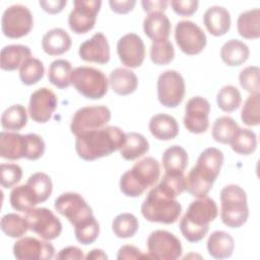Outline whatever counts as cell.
I'll return each mask as SVG.
<instances>
[{
    "label": "cell",
    "instance_id": "obj_38",
    "mask_svg": "<svg viewBox=\"0 0 260 260\" xmlns=\"http://www.w3.org/2000/svg\"><path fill=\"white\" fill-rule=\"evenodd\" d=\"M138 219L135 217V215L128 212L118 214L112 222V230L120 239L133 237L138 231Z\"/></svg>",
    "mask_w": 260,
    "mask_h": 260
},
{
    "label": "cell",
    "instance_id": "obj_10",
    "mask_svg": "<svg viewBox=\"0 0 260 260\" xmlns=\"http://www.w3.org/2000/svg\"><path fill=\"white\" fill-rule=\"evenodd\" d=\"M28 230L46 241L58 238L62 232L60 219L48 208H31L25 212Z\"/></svg>",
    "mask_w": 260,
    "mask_h": 260
},
{
    "label": "cell",
    "instance_id": "obj_28",
    "mask_svg": "<svg viewBox=\"0 0 260 260\" xmlns=\"http://www.w3.org/2000/svg\"><path fill=\"white\" fill-rule=\"evenodd\" d=\"M235 242L232 236L222 231L213 232L207 240V251L215 259H225L232 256Z\"/></svg>",
    "mask_w": 260,
    "mask_h": 260
},
{
    "label": "cell",
    "instance_id": "obj_5",
    "mask_svg": "<svg viewBox=\"0 0 260 260\" xmlns=\"http://www.w3.org/2000/svg\"><path fill=\"white\" fill-rule=\"evenodd\" d=\"M181 211L182 206L179 201L158 185L148 192L141 205L143 217L151 222L174 223L179 218Z\"/></svg>",
    "mask_w": 260,
    "mask_h": 260
},
{
    "label": "cell",
    "instance_id": "obj_8",
    "mask_svg": "<svg viewBox=\"0 0 260 260\" xmlns=\"http://www.w3.org/2000/svg\"><path fill=\"white\" fill-rule=\"evenodd\" d=\"M111 120V111L106 106H89L78 109L70 124L71 132L77 137L106 125Z\"/></svg>",
    "mask_w": 260,
    "mask_h": 260
},
{
    "label": "cell",
    "instance_id": "obj_1",
    "mask_svg": "<svg viewBox=\"0 0 260 260\" xmlns=\"http://www.w3.org/2000/svg\"><path fill=\"white\" fill-rule=\"evenodd\" d=\"M222 164L223 154L221 150L215 147L204 149L200 153L196 165L185 177V190L196 198L206 196L217 179Z\"/></svg>",
    "mask_w": 260,
    "mask_h": 260
},
{
    "label": "cell",
    "instance_id": "obj_48",
    "mask_svg": "<svg viewBox=\"0 0 260 260\" xmlns=\"http://www.w3.org/2000/svg\"><path fill=\"white\" fill-rule=\"evenodd\" d=\"M27 138V153L25 158L29 160H36L39 159L41 156H43L45 152V141L43 138L35 133L26 134Z\"/></svg>",
    "mask_w": 260,
    "mask_h": 260
},
{
    "label": "cell",
    "instance_id": "obj_29",
    "mask_svg": "<svg viewBox=\"0 0 260 260\" xmlns=\"http://www.w3.org/2000/svg\"><path fill=\"white\" fill-rule=\"evenodd\" d=\"M250 55L248 46L240 40L232 39L225 42L220 49L221 60L228 66H240L245 63Z\"/></svg>",
    "mask_w": 260,
    "mask_h": 260
},
{
    "label": "cell",
    "instance_id": "obj_45",
    "mask_svg": "<svg viewBox=\"0 0 260 260\" xmlns=\"http://www.w3.org/2000/svg\"><path fill=\"white\" fill-rule=\"evenodd\" d=\"M260 94H251L245 101L241 119L248 126H258L260 124Z\"/></svg>",
    "mask_w": 260,
    "mask_h": 260
},
{
    "label": "cell",
    "instance_id": "obj_46",
    "mask_svg": "<svg viewBox=\"0 0 260 260\" xmlns=\"http://www.w3.org/2000/svg\"><path fill=\"white\" fill-rule=\"evenodd\" d=\"M259 67L249 66L244 68L239 75L241 86L251 94H259Z\"/></svg>",
    "mask_w": 260,
    "mask_h": 260
},
{
    "label": "cell",
    "instance_id": "obj_30",
    "mask_svg": "<svg viewBox=\"0 0 260 260\" xmlns=\"http://www.w3.org/2000/svg\"><path fill=\"white\" fill-rule=\"evenodd\" d=\"M188 165L187 151L179 145L167 148L162 154V166L166 174L182 175Z\"/></svg>",
    "mask_w": 260,
    "mask_h": 260
},
{
    "label": "cell",
    "instance_id": "obj_20",
    "mask_svg": "<svg viewBox=\"0 0 260 260\" xmlns=\"http://www.w3.org/2000/svg\"><path fill=\"white\" fill-rule=\"evenodd\" d=\"M79 57L86 62L106 64L110 60V46L103 32L94 34L84 41L78 50Z\"/></svg>",
    "mask_w": 260,
    "mask_h": 260
},
{
    "label": "cell",
    "instance_id": "obj_32",
    "mask_svg": "<svg viewBox=\"0 0 260 260\" xmlns=\"http://www.w3.org/2000/svg\"><path fill=\"white\" fill-rule=\"evenodd\" d=\"M238 32L241 37L254 40L260 37V9L254 8L242 12L237 20Z\"/></svg>",
    "mask_w": 260,
    "mask_h": 260
},
{
    "label": "cell",
    "instance_id": "obj_14",
    "mask_svg": "<svg viewBox=\"0 0 260 260\" xmlns=\"http://www.w3.org/2000/svg\"><path fill=\"white\" fill-rule=\"evenodd\" d=\"M73 9L68 16L70 29L77 34H86L93 28L96 15L102 6L100 0H74Z\"/></svg>",
    "mask_w": 260,
    "mask_h": 260
},
{
    "label": "cell",
    "instance_id": "obj_12",
    "mask_svg": "<svg viewBox=\"0 0 260 260\" xmlns=\"http://www.w3.org/2000/svg\"><path fill=\"white\" fill-rule=\"evenodd\" d=\"M147 250L152 259L176 260L182 255L180 240L174 234L164 230H157L149 234Z\"/></svg>",
    "mask_w": 260,
    "mask_h": 260
},
{
    "label": "cell",
    "instance_id": "obj_18",
    "mask_svg": "<svg viewBox=\"0 0 260 260\" xmlns=\"http://www.w3.org/2000/svg\"><path fill=\"white\" fill-rule=\"evenodd\" d=\"M57 104V96L50 88H39L30 94L28 115L37 123H46L51 119Z\"/></svg>",
    "mask_w": 260,
    "mask_h": 260
},
{
    "label": "cell",
    "instance_id": "obj_23",
    "mask_svg": "<svg viewBox=\"0 0 260 260\" xmlns=\"http://www.w3.org/2000/svg\"><path fill=\"white\" fill-rule=\"evenodd\" d=\"M72 41L68 32L60 27L48 30L42 39V48L50 56H59L67 52L71 47Z\"/></svg>",
    "mask_w": 260,
    "mask_h": 260
},
{
    "label": "cell",
    "instance_id": "obj_15",
    "mask_svg": "<svg viewBox=\"0 0 260 260\" xmlns=\"http://www.w3.org/2000/svg\"><path fill=\"white\" fill-rule=\"evenodd\" d=\"M175 40L186 55H196L206 46V36L200 26L190 20H181L175 28Z\"/></svg>",
    "mask_w": 260,
    "mask_h": 260
},
{
    "label": "cell",
    "instance_id": "obj_19",
    "mask_svg": "<svg viewBox=\"0 0 260 260\" xmlns=\"http://www.w3.org/2000/svg\"><path fill=\"white\" fill-rule=\"evenodd\" d=\"M117 53L123 65L130 68H137L144 61L145 46L138 35L129 32L119 39Z\"/></svg>",
    "mask_w": 260,
    "mask_h": 260
},
{
    "label": "cell",
    "instance_id": "obj_51",
    "mask_svg": "<svg viewBox=\"0 0 260 260\" xmlns=\"http://www.w3.org/2000/svg\"><path fill=\"white\" fill-rule=\"evenodd\" d=\"M39 4L44 11L50 14H57L63 10V8L67 4V1L66 0H49V1L43 0V1H40Z\"/></svg>",
    "mask_w": 260,
    "mask_h": 260
},
{
    "label": "cell",
    "instance_id": "obj_40",
    "mask_svg": "<svg viewBox=\"0 0 260 260\" xmlns=\"http://www.w3.org/2000/svg\"><path fill=\"white\" fill-rule=\"evenodd\" d=\"M216 103L221 111L226 113L234 112L241 106V92L234 85H224L219 89L217 93Z\"/></svg>",
    "mask_w": 260,
    "mask_h": 260
},
{
    "label": "cell",
    "instance_id": "obj_53",
    "mask_svg": "<svg viewBox=\"0 0 260 260\" xmlns=\"http://www.w3.org/2000/svg\"><path fill=\"white\" fill-rule=\"evenodd\" d=\"M143 10L145 12L149 13H154V12H161L164 13V11L167 9L169 2L168 1H162V0H156V1H141Z\"/></svg>",
    "mask_w": 260,
    "mask_h": 260
},
{
    "label": "cell",
    "instance_id": "obj_3",
    "mask_svg": "<svg viewBox=\"0 0 260 260\" xmlns=\"http://www.w3.org/2000/svg\"><path fill=\"white\" fill-rule=\"evenodd\" d=\"M217 214V205L210 197L204 196L192 201L180 221L182 235L190 243L201 241L209 230V223Z\"/></svg>",
    "mask_w": 260,
    "mask_h": 260
},
{
    "label": "cell",
    "instance_id": "obj_52",
    "mask_svg": "<svg viewBox=\"0 0 260 260\" xmlns=\"http://www.w3.org/2000/svg\"><path fill=\"white\" fill-rule=\"evenodd\" d=\"M111 9L119 14H126L130 12L136 4L135 0H125V1H117V0H110L109 1Z\"/></svg>",
    "mask_w": 260,
    "mask_h": 260
},
{
    "label": "cell",
    "instance_id": "obj_47",
    "mask_svg": "<svg viewBox=\"0 0 260 260\" xmlns=\"http://www.w3.org/2000/svg\"><path fill=\"white\" fill-rule=\"evenodd\" d=\"M22 170L16 164H2L0 166V183L4 188H11L20 182Z\"/></svg>",
    "mask_w": 260,
    "mask_h": 260
},
{
    "label": "cell",
    "instance_id": "obj_22",
    "mask_svg": "<svg viewBox=\"0 0 260 260\" xmlns=\"http://www.w3.org/2000/svg\"><path fill=\"white\" fill-rule=\"evenodd\" d=\"M203 22L206 29L214 37L225 35L231 27V15L222 6H211L203 14Z\"/></svg>",
    "mask_w": 260,
    "mask_h": 260
},
{
    "label": "cell",
    "instance_id": "obj_27",
    "mask_svg": "<svg viewBox=\"0 0 260 260\" xmlns=\"http://www.w3.org/2000/svg\"><path fill=\"white\" fill-rule=\"evenodd\" d=\"M110 85L117 94L128 95L133 93L138 86V78L136 74L126 68H116L109 76Z\"/></svg>",
    "mask_w": 260,
    "mask_h": 260
},
{
    "label": "cell",
    "instance_id": "obj_37",
    "mask_svg": "<svg viewBox=\"0 0 260 260\" xmlns=\"http://www.w3.org/2000/svg\"><path fill=\"white\" fill-rule=\"evenodd\" d=\"M10 204L13 209L20 212H26L34 208L38 202L32 192L25 184L16 186L12 189L10 192Z\"/></svg>",
    "mask_w": 260,
    "mask_h": 260
},
{
    "label": "cell",
    "instance_id": "obj_25",
    "mask_svg": "<svg viewBox=\"0 0 260 260\" xmlns=\"http://www.w3.org/2000/svg\"><path fill=\"white\" fill-rule=\"evenodd\" d=\"M171 28L170 19L161 12L149 13L143 20L144 34L152 40V42L169 40Z\"/></svg>",
    "mask_w": 260,
    "mask_h": 260
},
{
    "label": "cell",
    "instance_id": "obj_24",
    "mask_svg": "<svg viewBox=\"0 0 260 260\" xmlns=\"http://www.w3.org/2000/svg\"><path fill=\"white\" fill-rule=\"evenodd\" d=\"M148 128L152 136L158 140H171L177 137L179 125L176 119L168 114H156L151 117Z\"/></svg>",
    "mask_w": 260,
    "mask_h": 260
},
{
    "label": "cell",
    "instance_id": "obj_16",
    "mask_svg": "<svg viewBox=\"0 0 260 260\" xmlns=\"http://www.w3.org/2000/svg\"><path fill=\"white\" fill-rule=\"evenodd\" d=\"M209 113L210 104L206 99L199 95L191 98L185 107L184 125L186 129L194 134L204 133L209 126Z\"/></svg>",
    "mask_w": 260,
    "mask_h": 260
},
{
    "label": "cell",
    "instance_id": "obj_54",
    "mask_svg": "<svg viewBox=\"0 0 260 260\" xmlns=\"http://www.w3.org/2000/svg\"><path fill=\"white\" fill-rule=\"evenodd\" d=\"M56 258L57 259H83L85 257L81 249L75 246H69L62 249L58 253Z\"/></svg>",
    "mask_w": 260,
    "mask_h": 260
},
{
    "label": "cell",
    "instance_id": "obj_33",
    "mask_svg": "<svg viewBox=\"0 0 260 260\" xmlns=\"http://www.w3.org/2000/svg\"><path fill=\"white\" fill-rule=\"evenodd\" d=\"M72 66L65 59H57L53 61L49 67V81L60 89L67 88L71 84Z\"/></svg>",
    "mask_w": 260,
    "mask_h": 260
},
{
    "label": "cell",
    "instance_id": "obj_39",
    "mask_svg": "<svg viewBox=\"0 0 260 260\" xmlns=\"http://www.w3.org/2000/svg\"><path fill=\"white\" fill-rule=\"evenodd\" d=\"M230 144L236 153L242 155L251 154L257 146L256 134L250 129L240 128Z\"/></svg>",
    "mask_w": 260,
    "mask_h": 260
},
{
    "label": "cell",
    "instance_id": "obj_13",
    "mask_svg": "<svg viewBox=\"0 0 260 260\" xmlns=\"http://www.w3.org/2000/svg\"><path fill=\"white\" fill-rule=\"evenodd\" d=\"M55 209L65 216L74 226L93 216L91 207L81 195L74 192L61 194L55 200Z\"/></svg>",
    "mask_w": 260,
    "mask_h": 260
},
{
    "label": "cell",
    "instance_id": "obj_21",
    "mask_svg": "<svg viewBox=\"0 0 260 260\" xmlns=\"http://www.w3.org/2000/svg\"><path fill=\"white\" fill-rule=\"evenodd\" d=\"M27 153L26 134L21 135L15 132L0 133V156L5 159L16 160L25 158Z\"/></svg>",
    "mask_w": 260,
    "mask_h": 260
},
{
    "label": "cell",
    "instance_id": "obj_43",
    "mask_svg": "<svg viewBox=\"0 0 260 260\" xmlns=\"http://www.w3.org/2000/svg\"><path fill=\"white\" fill-rule=\"evenodd\" d=\"M175 50L169 40L154 41L150 47V59L156 65H167L173 61Z\"/></svg>",
    "mask_w": 260,
    "mask_h": 260
},
{
    "label": "cell",
    "instance_id": "obj_6",
    "mask_svg": "<svg viewBox=\"0 0 260 260\" xmlns=\"http://www.w3.org/2000/svg\"><path fill=\"white\" fill-rule=\"evenodd\" d=\"M220 218L221 221L232 229L242 226L249 217L247 194L243 188L231 184L220 191Z\"/></svg>",
    "mask_w": 260,
    "mask_h": 260
},
{
    "label": "cell",
    "instance_id": "obj_9",
    "mask_svg": "<svg viewBox=\"0 0 260 260\" xmlns=\"http://www.w3.org/2000/svg\"><path fill=\"white\" fill-rule=\"evenodd\" d=\"M34 26V18L30 10L21 4L7 7L2 15L1 28L5 37L18 39L30 32Z\"/></svg>",
    "mask_w": 260,
    "mask_h": 260
},
{
    "label": "cell",
    "instance_id": "obj_31",
    "mask_svg": "<svg viewBox=\"0 0 260 260\" xmlns=\"http://www.w3.org/2000/svg\"><path fill=\"white\" fill-rule=\"evenodd\" d=\"M149 149V143L147 139L140 133L129 132L125 133V142L120 148L121 156L126 160H134Z\"/></svg>",
    "mask_w": 260,
    "mask_h": 260
},
{
    "label": "cell",
    "instance_id": "obj_44",
    "mask_svg": "<svg viewBox=\"0 0 260 260\" xmlns=\"http://www.w3.org/2000/svg\"><path fill=\"white\" fill-rule=\"evenodd\" d=\"M74 234L76 240L82 245L92 244L99 237L100 224L94 216L85 220L84 222L74 226Z\"/></svg>",
    "mask_w": 260,
    "mask_h": 260
},
{
    "label": "cell",
    "instance_id": "obj_49",
    "mask_svg": "<svg viewBox=\"0 0 260 260\" xmlns=\"http://www.w3.org/2000/svg\"><path fill=\"white\" fill-rule=\"evenodd\" d=\"M199 2L197 0H172L171 6L173 10L182 16H191L193 15L197 8Z\"/></svg>",
    "mask_w": 260,
    "mask_h": 260
},
{
    "label": "cell",
    "instance_id": "obj_41",
    "mask_svg": "<svg viewBox=\"0 0 260 260\" xmlns=\"http://www.w3.org/2000/svg\"><path fill=\"white\" fill-rule=\"evenodd\" d=\"M2 232L10 238H20L28 230L25 217L16 213H7L2 216L0 221Z\"/></svg>",
    "mask_w": 260,
    "mask_h": 260
},
{
    "label": "cell",
    "instance_id": "obj_50",
    "mask_svg": "<svg viewBox=\"0 0 260 260\" xmlns=\"http://www.w3.org/2000/svg\"><path fill=\"white\" fill-rule=\"evenodd\" d=\"M142 258H147V259H152L149 254H144L142 253L138 248L132 245H125L122 246L117 255V259L123 260V259H142Z\"/></svg>",
    "mask_w": 260,
    "mask_h": 260
},
{
    "label": "cell",
    "instance_id": "obj_35",
    "mask_svg": "<svg viewBox=\"0 0 260 260\" xmlns=\"http://www.w3.org/2000/svg\"><path fill=\"white\" fill-rule=\"evenodd\" d=\"M26 110L21 105L10 106L1 116V126L8 131H19L26 125Z\"/></svg>",
    "mask_w": 260,
    "mask_h": 260
},
{
    "label": "cell",
    "instance_id": "obj_34",
    "mask_svg": "<svg viewBox=\"0 0 260 260\" xmlns=\"http://www.w3.org/2000/svg\"><path fill=\"white\" fill-rule=\"evenodd\" d=\"M240 127L237 122L228 116L217 118L212 125V137L215 141L223 144H230L236 136Z\"/></svg>",
    "mask_w": 260,
    "mask_h": 260
},
{
    "label": "cell",
    "instance_id": "obj_4",
    "mask_svg": "<svg viewBox=\"0 0 260 260\" xmlns=\"http://www.w3.org/2000/svg\"><path fill=\"white\" fill-rule=\"evenodd\" d=\"M159 175L158 161L151 156H146L122 175L120 189L128 197H138L158 181Z\"/></svg>",
    "mask_w": 260,
    "mask_h": 260
},
{
    "label": "cell",
    "instance_id": "obj_36",
    "mask_svg": "<svg viewBox=\"0 0 260 260\" xmlns=\"http://www.w3.org/2000/svg\"><path fill=\"white\" fill-rule=\"evenodd\" d=\"M26 185L32 192L38 204L48 200V198L52 194V190H53L52 180L45 173L38 172L32 174L28 178Z\"/></svg>",
    "mask_w": 260,
    "mask_h": 260
},
{
    "label": "cell",
    "instance_id": "obj_2",
    "mask_svg": "<svg viewBox=\"0 0 260 260\" xmlns=\"http://www.w3.org/2000/svg\"><path fill=\"white\" fill-rule=\"evenodd\" d=\"M125 142V133L116 126L104 128L79 135L75 140V150L84 160H94L120 149Z\"/></svg>",
    "mask_w": 260,
    "mask_h": 260
},
{
    "label": "cell",
    "instance_id": "obj_11",
    "mask_svg": "<svg viewBox=\"0 0 260 260\" xmlns=\"http://www.w3.org/2000/svg\"><path fill=\"white\" fill-rule=\"evenodd\" d=\"M185 95V81L176 70H167L157 78V99L167 108L178 107Z\"/></svg>",
    "mask_w": 260,
    "mask_h": 260
},
{
    "label": "cell",
    "instance_id": "obj_26",
    "mask_svg": "<svg viewBox=\"0 0 260 260\" xmlns=\"http://www.w3.org/2000/svg\"><path fill=\"white\" fill-rule=\"evenodd\" d=\"M31 58L30 49L24 45L5 46L0 53V67L5 71H13Z\"/></svg>",
    "mask_w": 260,
    "mask_h": 260
},
{
    "label": "cell",
    "instance_id": "obj_7",
    "mask_svg": "<svg viewBox=\"0 0 260 260\" xmlns=\"http://www.w3.org/2000/svg\"><path fill=\"white\" fill-rule=\"evenodd\" d=\"M71 84L84 98L99 100L106 95L109 81L103 71L93 67L80 66L73 69Z\"/></svg>",
    "mask_w": 260,
    "mask_h": 260
},
{
    "label": "cell",
    "instance_id": "obj_17",
    "mask_svg": "<svg viewBox=\"0 0 260 260\" xmlns=\"http://www.w3.org/2000/svg\"><path fill=\"white\" fill-rule=\"evenodd\" d=\"M55 249L49 242L34 237H24L14 243L13 255L19 260H50Z\"/></svg>",
    "mask_w": 260,
    "mask_h": 260
},
{
    "label": "cell",
    "instance_id": "obj_55",
    "mask_svg": "<svg viewBox=\"0 0 260 260\" xmlns=\"http://www.w3.org/2000/svg\"><path fill=\"white\" fill-rule=\"evenodd\" d=\"M86 259H108V256L107 254L101 250V249H93L91 250L86 256H85Z\"/></svg>",
    "mask_w": 260,
    "mask_h": 260
},
{
    "label": "cell",
    "instance_id": "obj_42",
    "mask_svg": "<svg viewBox=\"0 0 260 260\" xmlns=\"http://www.w3.org/2000/svg\"><path fill=\"white\" fill-rule=\"evenodd\" d=\"M45 68L41 60L37 58L27 59L19 68V77L23 84L32 85L38 83L44 76Z\"/></svg>",
    "mask_w": 260,
    "mask_h": 260
}]
</instances>
